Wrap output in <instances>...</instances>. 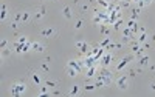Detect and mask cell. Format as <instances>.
I'll return each mask as SVG.
<instances>
[{
  "label": "cell",
  "instance_id": "obj_19",
  "mask_svg": "<svg viewBox=\"0 0 155 97\" xmlns=\"http://www.w3.org/2000/svg\"><path fill=\"white\" fill-rule=\"evenodd\" d=\"M9 52H11L9 49H6V48H2V56H3V57H8V56H9Z\"/></svg>",
  "mask_w": 155,
  "mask_h": 97
},
{
  "label": "cell",
  "instance_id": "obj_21",
  "mask_svg": "<svg viewBox=\"0 0 155 97\" xmlns=\"http://www.w3.org/2000/svg\"><path fill=\"white\" fill-rule=\"evenodd\" d=\"M82 25H84V22H82V20H79V22H76L74 28H76V29H81V28H82Z\"/></svg>",
  "mask_w": 155,
  "mask_h": 97
},
{
  "label": "cell",
  "instance_id": "obj_12",
  "mask_svg": "<svg viewBox=\"0 0 155 97\" xmlns=\"http://www.w3.org/2000/svg\"><path fill=\"white\" fill-rule=\"evenodd\" d=\"M76 46H78L79 49H82V51H85V49L89 48V46H87V43H85V42H82V40H81V42H78V43H76Z\"/></svg>",
  "mask_w": 155,
  "mask_h": 97
},
{
  "label": "cell",
  "instance_id": "obj_4",
  "mask_svg": "<svg viewBox=\"0 0 155 97\" xmlns=\"http://www.w3.org/2000/svg\"><path fill=\"white\" fill-rule=\"evenodd\" d=\"M40 34L44 36V37H51V36H56L57 31H56V28H54V26H48V28H44V29H42Z\"/></svg>",
  "mask_w": 155,
  "mask_h": 97
},
{
  "label": "cell",
  "instance_id": "obj_8",
  "mask_svg": "<svg viewBox=\"0 0 155 97\" xmlns=\"http://www.w3.org/2000/svg\"><path fill=\"white\" fill-rule=\"evenodd\" d=\"M31 17H33V14H31V12L23 11V12H22V20H20V22H28V20H30Z\"/></svg>",
  "mask_w": 155,
  "mask_h": 97
},
{
  "label": "cell",
  "instance_id": "obj_18",
  "mask_svg": "<svg viewBox=\"0 0 155 97\" xmlns=\"http://www.w3.org/2000/svg\"><path fill=\"white\" fill-rule=\"evenodd\" d=\"M40 68L44 69V71H50V66L47 65V62H42V63H40Z\"/></svg>",
  "mask_w": 155,
  "mask_h": 97
},
{
  "label": "cell",
  "instance_id": "obj_26",
  "mask_svg": "<svg viewBox=\"0 0 155 97\" xmlns=\"http://www.w3.org/2000/svg\"><path fill=\"white\" fill-rule=\"evenodd\" d=\"M81 9H82V11H87V9H89V5H82Z\"/></svg>",
  "mask_w": 155,
  "mask_h": 97
},
{
  "label": "cell",
  "instance_id": "obj_11",
  "mask_svg": "<svg viewBox=\"0 0 155 97\" xmlns=\"http://www.w3.org/2000/svg\"><path fill=\"white\" fill-rule=\"evenodd\" d=\"M6 17H8V8H6L5 5H2V14H0V19L5 20Z\"/></svg>",
  "mask_w": 155,
  "mask_h": 97
},
{
  "label": "cell",
  "instance_id": "obj_10",
  "mask_svg": "<svg viewBox=\"0 0 155 97\" xmlns=\"http://www.w3.org/2000/svg\"><path fill=\"white\" fill-rule=\"evenodd\" d=\"M129 60H132V57H126V59H123V60H121V63L118 65V71H119V69H123L124 66L127 65V62H129Z\"/></svg>",
  "mask_w": 155,
  "mask_h": 97
},
{
  "label": "cell",
  "instance_id": "obj_29",
  "mask_svg": "<svg viewBox=\"0 0 155 97\" xmlns=\"http://www.w3.org/2000/svg\"><path fill=\"white\" fill-rule=\"evenodd\" d=\"M150 90H152V91H155V83H150Z\"/></svg>",
  "mask_w": 155,
  "mask_h": 97
},
{
  "label": "cell",
  "instance_id": "obj_3",
  "mask_svg": "<svg viewBox=\"0 0 155 97\" xmlns=\"http://www.w3.org/2000/svg\"><path fill=\"white\" fill-rule=\"evenodd\" d=\"M25 90H27V88H25V85H23L22 82H20V83H12V85H11V94H12V96H20V94H23Z\"/></svg>",
  "mask_w": 155,
  "mask_h": 97
},
{
  "label": "cell",
  "instance_id": "obj_27",
  "mask_svg": "<svg viewBox=\"0 0 155 97\" xmlns=\"http://www.w3.org/2000/svg\"><path fill=\"white\" fill-rule=\"evenodd\" d=\"M0 45H2V48H5V45H6V39H3V40H2V43H0Z\"/></svg>",
  "mask_w": 155,
  "mask_h": 97
},
{
  "label": "cell",
  "instance_id": "obj_15",
  "mask_svg": "<svg viewBox=\"0 0 155 97\" xmlns=\"http://www.w3.org/2000/svg\"><path fill=\"white\" fill-rule=\"evenodd\" d=\"M78 91H79V86L78 85H74L72 88V91H70V96H74V94H78Z\"/></svg>",
  "mask_w": 155,
  "mask_h": 97
},
{
  "label": "cell",
  "instance_id": "obj_6",
  "mask_svg": "<svg viewBox=\"0 0 155 97\" xmlns=\"http://www.w3.org/2000/svg\"><path fill=\"white\" fill-rule=\"evenodd\" d=\"M62 15H64V19H72V8L70 6H65L64 9H62Z\"/></svg>",
  "mask_w": 155,
  "mask_h": 97
},
{
  "label": "cell",
  "instance_id": "obj_25",
  "mask_svg": "<svg viewBox=\"0 0 155 97\" xmlns=\"http://www.w3.org/2000/svg\"><path fill=\"white\" fill-rule=\"evenodd\" d=\"M144 40H146V34H144V32H143V34L140 36V42H144Z\"/></svg>",
  "mask_w": 155,
  "mask_h": 97
},
{
  "label": "cell",
  "instance_id": "obj_24",
  "mask_svg": "<svg viewBox=\"0 0 155 97\" xmlns=\"http://www.w3.org/2000/svg\"><path fill=\"white\" fill-rule=\"evenodd\" d=\"M95 88H96L95 85H87V86H85V90H87V91H91V90H95Z\"/></svg>",
  "mask_w": 155,
  "mask_h": 97
},
{
  "label": "cell",
  "instance_id": "obj_17",
  "mask_svg": "<svg viewBox=\"0 0 155 97\" xmlns=\"http://www.w3.org/2000/svg\"><path fill=\"white\" fill-rule=\"evenodd\" d=\"M44 94H48V91H47V85H44L40 88V92H39V96H44Z\"/></svg>",
  "mask_w": 155,
  "mask_h": 97
},
{
  "label": "cell",
  "instance_id": "obj_2",
  "mask_svg": "<svg viewBox=\"0 0 155 97\" xmlns=\"http://www.w3.org/2000/svg\"><path fill=\"white\" fill-rule=\"evenodd\" d=\"M116 88L121 91H126L130 88V79H129V75H119L118 79H116Z\"/></svg>",
  "mask_w": 155,
  "mask_h": 97
},
{
  "label": "cell",
  "instance_id": "obj_1",
  "mask_svg": "<svg viewBox=\"0 0 155 97\" xmlns=\"http://www.w3.org/2000/svg\"><path fill=\"white\" fill-rule=\"evenodd\" d=\"M112 80V73L107 69H102L99 75H96V86H104V85H109Z\"/></svg>",
  "mask_w": 155,
  "mask_h": 97
},
{
  "label": "cell",
  "instance_id": "obj_5",
  "mask_svg": "<svg viewBox=\"0 0 155 97\" xmlns=\"http://www.w3.org/2000/svg\"><path fill=\"white\" fill-rule=\"evenodd\" d=\"M31 49L34 52H42L45 49V45L40 43V42H33V43H31Z\"/></svg>",
  "mask_w": 155,
  "mask_h": 97
},
{
  "label": "cell",
  "instance_id": "obj_14",
  "mask_svg": "<svg viewBox=\"0 0 155 97\" xmlns=\"http://www.w3.org/2000/svg\"><path fill=\"white\" fill-rule=\"evenodd\" d=\"M110 59H112V56H110V54H106V56L102 57V63H104V65H109V62H110Z\"/></svg>",
  "mask_w": 155,
  "mask_h": 97
},
{
  "label": "cell",
  "instance_id": "obj_9",
  "mask_svg": "<svg viewBox=\"0 0 155 97\" xmlns=\"http://www.w3.org/2000/svg\"><path fill=\"white\" fill-rule=\"evenodd\" d=\"M149 60H150L149 56H143V57L140 59V65H141V66H147V65H149Z\"/></svg>",
  "mask_w": 155,
  "mask_h": 97
},
{
  "label": "cell",
  "instance_id": "obj_23",
  "mask_svg": "<svg viewBox=\"0 0 155 97\" xmlns=\"http://www.w3.org/2000/svg\"><path fill=\"white\" fill-rule=\"evenodd\" d=\"M33 80H34L36 83H40V79H39V75H37V74H33Z\"/></svg>",
  "mask_w": 155,
  "mask_h": 97
},
{
  "label": "cell",
  "instance_id": "obj_7",
  "mask_svg": "<svg viewBox=\"0 0 155 97\" xmlns=\"http://www.w3.org/2000/svg\"><path fill=\"white\" fill-rule=\"evenodd\" d=\"M79 73V69L73 68V66H67V74L70 75V77H76V74Z\"/></svg>",
  "mask_w": 155,
  "mask_h": 97
},
{
  "label": "cell",
  "instance_id": "obj_22",
  "mask_svg": "<svg viewBox=\"0 0 155 97\" xmlns=\"http://www.w3.org/2000/svg\"><path fill=\"white\" fill-rule=\"evenodd\" d=\"M17 42H20V43H30V42H28V39H27V37H20V39H19Z\"/></svg>",
  "mask_w": 155,
  "mask_h": 97
},
{
  "label": "cell",
  "instance_id": "obj_16",
  "mask_svg": "<svg viewBox=\"0 0 155 97\" xmlns=\"http://www.w3.org/2000/svg\"><path fill=\"white\" fill-rule=\"evenodd\" d=\"M95 73H96V69H95V68H90L89 71H87V77H93Z\"/></svg>",
  "mask_w": 155,
  "mask_h": 97
},
{
  "label": "cell",
  "instance_id": "obj_28",
  "mask_svg": "<svg viewBox=\"0 0 155 97\" xmlns=\"http://www.w3.org/2000/svg\"><path fill=\"white\" fill-rule=\"evenodd\" d=\"M144 2H146V5H150V3L155 2V0H144Z\"/></svg>",
  "mask_w": 155,
  "mask_h": 97
},
{
  "label": "cell",
  "instance_id": "obj_20",
  "mask_svg": "<svg viewBox=\"0 0 155 97\" xmlns=\"http://www.w3.org/2000/svg\"><path fill=\"white\" fill-rule=\"evenodd\" d=\"M44 85H47V86H56V82H50V80H45Z\"/></svg>",
  "mask_w": 155,
  "mask_h": 97
},
{
  "label": "cell",
  "instance_id": "obj_13",
  "mask_svg": "<svg viewBox=\"0 0 155 97\" xmlns=\"http://www.w3.org/2000/svg\"><path fill=\"white\" fill-rule=\"evenodd\" d=\"M44 15H45V9H39V11L36 12V15H34V17H36V19H42Z\"/></svg>",
  "mask_w": 155,
  "mask_h": 97
}]
</instances>
